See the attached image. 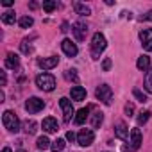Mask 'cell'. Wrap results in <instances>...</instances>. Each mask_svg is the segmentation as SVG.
Wrapping results in <instances>:
<instances>
[{"mask_svg": "<svg viewBox=\"0 0 152 152\" xmlns=\"http://www.w3.org/2000/svg\"><path fill=\"white\" fill-rule=\"evenodd\" d=\"M18 23H20L22 29H29V27H32L34 20H32V16H22V18L18 20Z\"/></svg>", "mask_w": 152, "mask_h": 152, "instance_id": "obj_24", "label": "cell"}, {"mask_svg": "<svg viewBox=\"0 0 152 152\" xmlns=\"http://www.w3.org/2000/svg\"><path fill=\"white\" fill-rule=\"evenodd\" d=\"M73 9H75V13L81 15V16H88V15L91 13V9H90L86 4H81V2H75V4H73Z\"/></svg>", "mask_w": 152, "mask_h": 152, "instance_id": "obj_18", "label": "cell"}, {"mask_svg": "<svg viewBox=\"0 0 152 152\" xmlns=\"http://www.w3.org/2000/svg\"><path fill=\"white\" fill-rule=\"evenodd\" d=\"M43 107H45V102H43L41 99H38V97H31V99L25 102V109H27V113H31V115L39 113Z\"/></svg>", "mask_w": 152, "mask_h": 152, "instance_id": "obj_6", "label": "cell"}, {"mask_svg": "<svg viewBox=\"0 0 152 152\" xmlns=\"http://www.w3.org/2000/svg\"><path fill=\"white\" fill-rule=\"evenodd\" d=\"M140 145H141V131L140 129H132L131 136H129V150L134 152V150L140 148Z\"/></svg>", "mask_w": 152, "mask_h": 152, "instance_id": "obj_9", "label": "cell"}, {"mask_svg": "<svg viewBox=\"0 0 152 152\" xmlns=\"http://www.w3.org/2000/svg\"><path fill=\"white\" fill-rule=\"evenodd\" d=\"M6 66H7V68H11V70H16V68L20 66V57H18L16 54L9 52V54H7V57H6Z\"/></svg>", "mask_w": 152, "mask_h": 152, "instance_id": "obj_16", "label": "cell"}, {"mask_svg": "<svg viewBox=\"0 0 152 152\" xmlns=\"http://www.w3.org/2000/svg\"><path fill=\"white\" fill-rule=\"evenodd\" d=\"M106 47H107V41H106L104 34L95 32L93 38H91V48H90L91 57H93V59H100V54L106 50Z\"/></svg>", "mask_w": 152, "mask_h": 152, "instance_id": "obj_1", "label": "cell"}, {"mask_svg": "<svg viewBox=\"0 0 152 152\" xmlns=\"http://www.w3.org/2000/svg\"><path fill=\"white\" fill-rule=\"evenodd\" d=\"M57 129H59V125H57L56 118L47 116V118L43 120V131H45V132H57Z\"/></svg>", "mask_w": 152, "mask_h": 152, "instance_id": "obj_15", "label": "cell"}, {"mask_svg": "<svg viewBox=\"0 0 152 152\" xmlns=\"http://www.w3.org/2000/svg\"><path fill=\"white\" fill-rule=\"evenodd\" d=\"M95 95H97V99L100 100V102H104V104H111V100H113V91H111V88L107 86V84H102V86H99L97 88V91H95Z\"/></svg>", "mask_w": 152, "mask_h": 152, "instance_id": "obj_4", "label": "cell"}, {"mask_svg": "<svg viewBox=\"0 0 152 152\" xmlns=\"http://www.w3.org/2000/svg\"><path fill=\"white\" fill-rule=\"evenodd\" d=\"M38 7V2H31V9H36Z\"/></svg>", "mask_w": 152, "mask_h": 152, "instance_id": "obj_38", "label": "cell"}, {"mask_svg": "<svg viewBox=\"0 0 152 152\" xmlns=\"http://www.w3.org/2000/svg\"><path fill=\"white\" fill-rule=\"evenodd\" d=\"M57 63H59V57H56V56L38 59V66H39V68H43V70H52L54 66H57Z\"/></svg>", "mask_w": 152, "mask_h": 152, "instance_id": "obj_12", "label": "cell"}, {"mask_svg": "<svg viewBox=\"0 0 152 152\" xmlns=\"http://www.w3.org/2000/svg\"><path fill=\"white\" fill-rule=\"evenodd\" d=\"M72 32H73V36H75V39H77V41H84V38L88 34L86 22H75L73 27H72Z\"/></svg>", "mask_w": 152, "mask_h": 152, "instance_id": "obj_8", "label": "cell"}, {"mask_svg": "<svg viewBox=\"0 0 152 152\" xmlns=\"http://www.w3.org/2000/svg\"><path fill=\"white\" fill-rule=\"evenodd\" d=\"M2 124L9 132H18L20 131V120L13 111H4L2 115Z\"/></svg>", "mask_w": 152, "mask_h": 152, "instance_id": "obj_2", "label": "cell"}, {"mask_svg": "<svg viewBox=\"0 0 152 152\" xmlns=\"http://www.w3.org/2000/svg\"><path fill=\"white\" fill-rule=\"evenodd\" d=\"M61 48H63V52H64L68 57H75V56H77V52H79L77 45H75L72 39H63V43H61Z\"/></svg>", "mask_w": 152, "mask_h": 152, "instance_id": "obj_10", "label": "cell"}, {"mask_svg": "<svg viewBox=\"0 0 152 152\" xmlns=\"http://www.w3.org/2000/svg\"><path fill=\"white\" fill-rule=\"evenodd\" d=\"M140 39H141V47L145 50H152V29H143L140 32Z\"/></svg>", "mask_w": 152, "mask_h": 152, "instance_id": "obj_11", "label": "cell"}, {"mask_svg": "<svg viewBox=\"0 0 152 152\" xmlns=\"http://www.w3.org/2000/svg\"><path fill=\"white\" fill-rule=\"evenodd\" d=\"M70 95H72V100L81 102V100L86 99V90H84L83 86H73V88L70 90Z\"/></svg>", "mask_w": 152, "mask_h": 152, "instance_id": "obj_14", "label": "cell"}, {"mask_svg": "<svg viewBox=\"0 0 152 152\" xmlns=\"http://www.w3.org/2000/svg\"><path fill=\"white\" fill-rule=\"evenodd\" d=\"M36 127H38V124H36L34 120H27V122L23 124V131H25L27 134H34V132H36Z\"/></svg>", "mask_w": 152, "mask_h": 152, "instance_id": "obj_22", "label": "cell"}, {"mask_svg": "<svg viewBox=\"0 0 152 152\" xmlns=\"http://www.w3.org/2000/svg\"><path fill=\"white\" fill-rule=\"evenodd\" d=\"M132 113H134V106H132L131 102H127V104H125V115H127V116H132Z\"/></svg>", "mask_w": 152, "mask_h": 152, "instance_id": "obj_32", "label": "cell"}, {"mask_svg": "<svg viewBox=\"0 0 152 152\" xmlns=\"http://www.w3.org/2000/svg\"><path fill=\"white\" fill-rule=\"evenodd\" d=\"M61 31H63V32H66V31H68V23H63V29H61Z\"/></svg>", "mask_w": 152, "mask_h": 152, "instance_id": "obj_39", "label": "cell"}, {"mask_svg": "<svg viewBox=\"0 0 152 152\" xmlns=\"http://www.w3.org/2000/svg\"><path fill=\"white\" fill-rule=\"evenodd\" d=\"M2 6H4V7H11V6H13V0H4Z\"/></svg>", "mask_w": 152, "mask_h": 152, "instance_id": "obj_37", "label": "cell"}, {"mask_svg": "<svg viewBox=\"0 0 152 152\" xmlns=\"http://www.w3.org/2000/svg\"><path fill=\"white\" fill-rule=\"evenodd\" d=\"M6 83H7V77H6V72H0V84H2V86H6Z\"/></svg>", "mask_w": 152, "mask_h": 152, "instance_id": "obj_35", "label": "cell"}, {"mask_svg": "<svg viewBox=\"0 0 152 152\" xmlns=\"http://www.w3.org/2000/svg\"><path fill=\"white\" fill-rule=\"evenodd\" d=\"M93 140H95V134H93L91 129H81L79 134H77V143L81 147H90L93 143Z\"/></svg>", "mask_w": 152, "mask_h": 152, "instance_id": "obj_5", "label": "cell"}, {"mask_svg": "<svg viewBox=\"0 0 152 152\" xmlns=\"http://www.w3.org/2000/svg\"><path fill=\"white\" fill-rule=\"evenodd\" d=\"M36 145H38V148H39V150H45V148L52 147V145H50V140H48L47 136H39V138H38V141H36Z\"/></svg>", "mask_w": 152, "mask_h": 152, "instance_id": "obj_23", "label": "cell"}, {"mask_svg": "<svg viewBox=\"0 0 152 152\" xmlns=\"http://www.w3.org/2000/svg\"><path fill=\"white\" fill-rule=\"evenodd\" d=\"M59 106H61V109H63V120L68 124V122L72 120V116H73V106H72V100H68L66 97H63V99H59Z\"/></svg>", "mask_w": 152, "mask_h": 152, "instance_id": "obj_7", "label": "cell"}, {"mask_svg": "<svg viewBox=\"0 0 152 152\" xmlns=\"http://www.w3.org/2000/svg\"><path fill=\"white\" fill-rule=\"evenodd\" d=\"M36 86L43 91H52L56 88V79L52 73H39L36 77Z\"/></svg>", "mask_w": 152, "mask_h": 152, "instance_id": "obj_3", "label": "cell"}, {"mask_svg": "<svg viewBox=\"0 0 152 152\" xmlns=\"http://www.w3.org/2000/svg\"><path fill=\"white\" fill-rule=\"evenodd\" d=\"M2 152H13V150H11V148H9V147H6V148H4V150H2Z\"/></svg>", "mask_w": 152, "mask_h": 152, "instance_id": "obj_40", "label": "cell"}, {"mask_svg": "<svg viewBox=\"0 0 152 152\" xmlns=\"http://www.w3.org/2000/svg\"><path fill=\"white\" fill-rule=\"evenodd\" d=\"M63 148H64V140H63V138H57V140L52 143V150H54V152H61Z\"/></svg>", "mask_w": 152, "mask_h": 152, "instance_id": "obj_27", "label": "cell"}, {"mask_svg": "<svg viewBox=\"0 0 152 152\" xmlns=\"http://www.w3.org/2000/svg\"><path fill=\"white\" fill-rule=\"evenodd\" d=\"M20 152H25V150H20Z\"/></svg>", "mask_w": 152, "mask_h": 152, "instance_id": "obj_41", "label": "cell"}, {"mask_svg": "<svg viewBox=\"0 0 152 152\" xmlns=\"http://www.w3.org/2000/svg\"><path fill=\"white\" fill-rule=\"evenodd\" d=\"M143 86H145V90L152 95V68L147 72V77H145V84H143Z\"/></svg>", "mask_w": 152, "mask_h": 152, "instance_id": "obj_25", "label": "cell"}, {"mask_svg": "<svg viewBox=\"0 0 152 152\" xmlns=\"http://www.w3.org/2000/svg\"><path fill=\"white\" fill-rule=\"evenodd\" d=\"M115 136H118L120 140H129L131 132H129L125 122H116V124H115Z\"/></svg>", "mask_w": 152, "mask_h": 152, "instance_id": "obj_13", "label": "cell"}, {"mask_svg": "<svg viewBox=\"0 0 152 152\" xmlns=\"http://www.w3.org/2000/svg\"><path fill=\"white\" fill-rule=\"evenodd\" d=\"M148 118H150V111H141L140 115H138V125H143V124H147L148 122Z\"/></svg>", "mask_w": 152, "mask_h": 152, "instance_id": "obj_26", "label": "cell"}, {"mask_svg": "<svg viewBox=\"0 0 152 152\" xmlns=\"http://www.w3.org/2000/svg\"><path fill=\"white\" fill-rule=\"evenodd\" d=\"M140 20H141V22H152V9H150L148 13L141 15V16H140Z\"/></svg>", "mask_w": 152, "mask_h": 152, "instance_id": "obj_33", "label": "cell"}, {"mask_svg": "<svg viewBox=\"0 0 152 152\" xmlns=\"http://www.w3.org/2000/svg\"><path fill=\"white\" fill-rule=\"evenodd\" d=\"M136 66H138V70H141V72H147V70L150 68V57H148V56H141V57H138V63H136Z\"/></svg>", "mask_w": 152, "mask_h": 152, "instance_id": "obj_19", "label": "cell"}, {"mask_svg": "<svg viewBox=\"0 0 152 152\" xmlns=\"http://www.w3.org/2000/svg\"><path fill=\"white\" fill-rule=\"evenodd\" d=\"M56 7H57V2H52V0H47V2H43V11H47V13H52Z\"/></svg>", "mask_w": 152, "mask_h": 152, "instance_id": "obj_28", "label": "cell"}, {"mask_svg": "<svg viewBox=\"0 0 152 152\" xmlns=\"http://www.w3.org/2000/svg\"><path fill=\"white\" fill-rule=\"evenodd\" d=\"M102 122H104V115H102L100 111H97V113L91 116V125H93V129H99Z\"/></svg>", "mask_w": 152, "mask_h": 152, "instance_id": "obj_20", "label": "cell"}, {"mask_svg": "<svg viewBox=\"0 0 152 152\" xmlns=\"http://www.w3.org/2000/svg\"><path fill=\"white\" fill-rule=\"evenodd\" d=\"M20 48H22V52H23V54H31V52H32V47L29 45V39H23V41H22V45H20Z\"/></svg>", "mask_w": 152, "mask_h": 152, "instance_id": "obj_30", "label": "cell"}, {"mask_svg": "<svg viewBox=\"0 0 152 152\" xmlns=\"http://www.w3.org/2000/svg\"><path fill=\"white\" fill-rule=\"evenodd\" d=\"M88 115H90V107H83V109H79V111H77V115H75L73 122L77 124V125H83V124L86 122Z\"/></svg>", "mask_w": 152, "mask_h": 152, "instance_id": "obj_17", "label": "cell"}, {"mask_svg": "<svg viewBox=\"0 0 152 152\" xmlns=\"http://www.w3.org/2000/svg\"><path fill=\"white\" fill-rule=\"evenodd\" d=\"M75 138H77V136H75L73 131H68V132H66V140H68V141H73Z\"/></svg>", "mask_w": 152, "mask_h": 152, "instance_id": "obj_36", "label": "cell"}, {"mask_svg": "<svg viewBox=\"0 0 152 152\" xmlns=\"http://www.w3.org/2000/svg\"><path fill=\"white\" fill-rule=\"evenodd\" d=\"M15 20H16V16H15V11H6V13L2 15V22H4L6 25H11V23H15Z\"/></svg>", "mask_w": 152, "mask_h": 152, "instance_id": "obj_21", "label": "cell"}, {"mask_svg": "<svg viewBox=\"0 0 152 152\" xmlns=\"http://www.w3.org/2000/svg\"><path fill=\"white\" fill-rule=\"evenodd\" d=\"M132 95H134L140 102H147V100H148V99H147V95H145L143 91H140V90H132Z\"/></svg>", "mask_w": 152, "mask_h": 152, "instance_id": "obj_31", "label": "cell"}, {"mask_svg": "<svg viewBox=\"0 0 152 152\" xmlns=\"http://www.w3.org/2000/svg\"><path fill=\"white\" fill-rule=\"evenodd\" d=\"M109 68H111V59H109V57H106V59H104V63H102V70H104V72H109Z\"/></svg>", "mask_w": 152, "mask_h": 152, "instance_id": "obj_34", "label": "cell"}, {"mask_svg": "<svg viewBox=\"0 0 152 152\" xmlns=\"http://www.w3.org/2000/svg\"><path fill=\"white\" fill-rule=\"evenodd\" d=\"M64 77H66L68 81H73V83H77V81H79L77 73H75V70H66V72H64Z\"/></svg>", "mask_w": 152, "mask_h": 152, "instance_id": "obj_29", "label": "cell"}]
</instances>
